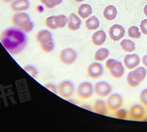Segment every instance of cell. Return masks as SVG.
<instances>
[{
    "label": "cell",
    "mask_w": 147,
    "mask_h": 132,
    "mask_svg": "<svg viewBox=\"0 0 147 132\" xmlns=\"http://www.w3.org/2000/svg\"><path fill=\"white\" fill-rule=\"evenodd\" d=\"M26 33L17 27H10L3 31L0 41L6 50L12 55L21 53L27 45Z\"/></svg>",
    "instance_id": "6da1fadb"
},
{
    "label": "cell",
    "mask_w": 147,
    "mask_h": 132,
    "mask_svg": "<svg viewBox=\"0 0 147 132\" xmlns=\"http://www.w3.org/2000/svg\"><path fill=\"white\" fill-rule=\"evenodd\" d=\"M10 21L14 27L18 28L25 33H30L34 27L29 15L25 12H15V14L12 15Z\"/></svg>",
    "instance_id": "7a4b0ae2"
},
{
    "label": "cell",
    "mask_w": 147,
    "mask_h": 132,
    "mask_svg": "<svg viewBox=\"0 0 147 132\" xmlns=\"http://www.w3.org/2000/svg\"><path fill=\"white\" fill-rule=\"evenodd\" d=\"M77 58V55L72 48H65L60 52L59 60L60 62L64 65L70 66L75 63Z\"/></svg>",
    "instance_id": "3957f363"
},
{
    "label": "cell",
    "mask_w": 147,
    "mask_h": 132,
    "mask_svg": "<svg viewBox=\"0 0 147 132\" xmlns=\"http://www.w3.org/2000/svg\"><path fill=\"white\" fill-rule=\"evenodd\" d=\"M57 93L64 99H69L74 93V85L68 80L61 81L57 88Z\"/></svg>",
    "instance_id": "277c9868"
},
{
    "label": "cell",
    "mask_w": 147,
    "mask_h": 132,
    "mask_svg": "<svg viewBox=\"0 0 147 132\" xmlns=\"http://www.w3.org/2000/svg\"><path fill=\"white\" fill-rule=\"evenodd\" d=\"M94 93L93 86L92 85L90 84V82H82L81 84H80V85L77 88V96L81 100H88L90 99V97L92 96Z\"/></svg>",
    "instance_id": "5b68a950"
},
{
    "label": "cell",
    "mask_w": 147,
    "mask_h": 132,
    "mask_svg": "<svg viewBox=\"0 0 147 132\" xmlns=\"http://www.w3.org/2000/svg\"><path fill=\"white\" fill-rule=\"evenodd\" d=\"M112 87L105 81H99L94 85V93L100 98H105L111 93Z\"/></svg>",
    "instance_id": "8992f818"
},
{
    "label": "cell",
    "mask_w": 147,
    "mask_h": 132,
    "mask_svg": "<svg viewBox=\"0 0 147 132\" xmlns=\"http://www.w3.org/2000/svg\"><path fill=\"white\" fill-rule=\"evenodd\" d=\"M123 105V99L118 93H113L109 96L107 101V107L110 111H117Z\"/></svg>",
    "instance_id": "52a82bcc"
},
{
    "label": "cell",
    "mask_w": 147,
    "mask_h": 132,
    "mask_svg": "<svg viewBox=\"0 0 147 132\" xmlns=\"http://www.w3.org/2000/svg\"><path fill=\"white\" fill-rule=\"evenodd\" d=\"M124 34H125V29L120 25H113L109 29V36L113 41H119L123 38Z\"/></svg>",
    "instance_id": "ba28073f"
},
{
    "label": "cell",
    "mask_w": 147,
    "mask_h": 132,
    "mask_svg": "<svg viewBox=\"0 0 147 132\" xmlns=\"http://www.w3.org/2000/svg\"><path fill=\"white\" fill-rule=\"evenodd\" d=\"M103 74V67L98 62L92 63L87 68V75L94 80L102 77Z\"/></svg>",
    "instance_id": "9c48e42d"
},
{
    "label": "cell",
    "mask_w": 147,
    "mask_h": 132,
    "mask_svg": "<svg viewBox=\"0 0 147 132\" xmlns=\"http://www.w3.org/2000/svg\"><path fill=\"white\" fill-rule=\"evenodd\" d=\"M30 6L28 0H13L9 3V9L13 12H24Z\"/></svg>",
    "instance_id": "30bf717a"
},
{
    "label": "cell",
    "mask_w": 147,
    "mask_h": 132,
    "mask_svg": "<svg viewBox=\"0 0 147 132\" xmlns=\"http://www.w3.org/2000/svg\"><path fill=\"white\" fill-rule=\"evenodd\" d=\"M140 63V59L138 55L131 54L126 55L123 59V64L127 70H134L138 67Z\"/></svg>",
    "instance_id": "8fae6325"
},
{
    "label": "cell",
    "mask_w": 147,
    "mask_h": 132,
    "mask_svg": "<svg viewBox=\"0 0 147 132\" xmlns=\"http://www.w3.org/2000/svg\"><path fill=\"white\" fill-rule=\"evenodd\" d=\"M81 26V20L75 14H70L68 17L67 27L71 31H76Z\"/></svg>",
    "instance_id": "7c38bea8"
},
{
    "label": "cell",
    "mask_w": 147,
    "mask_h": 132,
    "mask_svg": "<svg viewBox=\"0 0 147 132\" xmlns=\"http://www.w3.org/2000/svg\"><path fill=\"white\" fill-rule=\"evenodd\" d=\"M145 116L144 108L139 105H135L130 109V117L131 120H141Z\"/></svg>",
    "instance_id": "4fadbf2b"
},
{
    "label": "cell",
    "mask_w": 147,
    "mask_h": 132,
    "mask_svg": "<svg viewBox=\"0 0 147 132\" xmlns=\"http://www.w3.org/2000/svg\"><path fill=\"white\" fill-rule=\"evenodd\" d=\"M36 40L38 44H42L52 41L53 37H52V34L51 33V32H49L48 30L42 29L37 33L36 36Z\"/></svg>",
    "instance_id": "5bb4252c"
},
{
    "label": "cell",
    "mask_w": 147,
    "mask_h": 132,
    "mask_svg": "<svg viewBox=\"0 0 147 132\" xmlns=\"http://www.w3.org/2000/svg\"><path fill=\"white\" fill-rule=\"evenodd\" d=\"M109 74L111 77L115 79H120L122 78L124 74V67L123 66V63L120 61H117L113 67L109 70Z\"/></svg>",
    "instance_id": "9a60e30c"
},
{
    "label": "cell",
    "mask_w": 147,
    "mask_h": 132,
    "mask_svg": "<svg viewBox=\"0 0 147 132\" xmlns=\"http://www.w3.org/2000/svg\"><path fill=\"white\" fill-rule=\"evenodd\" d=\"M106 40V34L104 30H98L94 33L91 36V40L94 45L101 46L105 43Z\"/></svg>",
    "instance_id": "2e32d148"
},
{
    "label": "cell",
    "mask_w": 147,
    "mask_h": 132,
    "mask_svg": "<svg viewBox=\"0 0 147 132\" xmlns=\"http://www.w3.org/2000/svg\"><path fill=\"white\" fill-rule=\"evenodd\" d=\"M92 12H93L92 7L89 4H82L80 6L77 10L78 15L83 19L89 18L90 15L92 14Z\"/></svg>",
    "instance_id": "e0dca14e"
},
{
    "label": "cell",
    "mask_w": 147,
    "mask_h": 132,
    "mask_svg": "<svg viewBox=\"0 0 147 132\" xmlns=\"http://www.w3.org/2000/svg\"><path fill=\"white\" fill-rule=\"evenodd\" d=\"M103 16L104 18L108 20V21H113L117 16V10L114 6H106L103 11Z\"/></svg>",
    "instance_id": "ac0fdd59"
},
{
    "label": "cell",
    "mask_w": 147,
    "mask_h": 132,
    "mask_svg": "<svg viewBox=\"0 0 147 132\" xmlns=\"http://www.w3.org/2000/svg\"><path fill=\"white\" fill-rule=\"evenodd\" d=\"M146 70L145 69V67H142V66L137 67V68H135V70L132 71V75H133L134 78L139 83H141L144 81L145 78L146 77Z\"/></svg>",
    "instance_id": "d6986e66"
},
{
    "label": "cell",
    "mask_w": 147,
    "mask_h": 132,
    "mask_svg": "<svg viewBox=\"0 0 147 132\" xmlns=\"http://www.w3.org/2000/svg\"><path fill=\"white\" fill-rule=\"evenodd\" d=\"M94 111L100 115L107 114V105L103 100H97L94 105Z\"/></svg>",
    "instance_id": "ffe728a7"
},
{
    "label": "cell",
    "mask_w": 147,
    "mask_h": 132,
    "mask_svg": "<svg viewBox=\"0 0 147 132\" xmlns=\"http://www.w3.org/2000/svg\"><path fill=\"white\" fill-rule=\"evenodd\" d=\"M100 22L96 16H91L87 18L85 21V27L88 30H95L98 28Z\"/></svg>",
    "instance_id": "44dd1931"
},
{
    "label": "cell",
    "mask_w": 147,
    "mask_h": 132,
    "mask_svg": "<svg viewBox=\"0 0 147 132\" xmlns=\"http://www.w3.org/2000/svg\"><path fill=\"white\" fill-rule=\"evenodd\" d=\"M109 55V51L107 48H99L98 50L95 52L94 59L96 62H98V63L99 62H103L108 58Z\"/></svg>",
    "instance_id": "7402d4cb"
},
{
    "label": "cell",
    "mask_w": 147,
    "mask_h": 132,
    "mask_svg": "<svg viewBox=\"0 0 147 132\" xmlns=\"http://www.w3.org/2000/svg\"><path fill=\"white\" fill-rule=\"evenodd\" d=\"M120 47L122 50L127 53H131L135 50V44L132 40L128 39H125L120 42Z\"/></svg>",
    "instance_id": "603a6c76"
},
{
    "label": "cell",
    "mask_w": 147,
    "mask_h": 132,
    "mask_svg": "<svg viewBox=\"0 0 147 132\" xmlns=\"http://www.w3.org/2000/svg\"><path fill=\"white\" fill-rule=\"evenodd\" d=\"M54 21H55V24L57 25V29H62L67 25L68 18L65 15L59 14L55 16Z\"/></svg>",
    "instance_id": "cb8c5ba5"
},
{
    "label": "cell",
    "mask_w": 147,
    "mask_h": 132,
    "mask_svg": "<svg viewBox=\"0 0 147 132\" xmlns=\"http://www.w3.org/2000/svg\"><path fill=\"white\" fill-rule=\"evenodd\" d=\"M128 36L132 39H138L141 36V33L137 26H131L127 31Z\"/></svg>",
    "instance_id": "d4e9b609"
},
{
    "label": "cell",
    "mask_w": 147,
    "mask_h": 132,
    "mask_svg": "<svg viewBox=\"0 0 147 132\" xmlns=\"http://www.w3.org/2000/svg\"><path fill=\"white\" fill-rule=\"evenodd\" d=\"M39 2L43 6H45L48 9H52L53 7L60 4L62 0H39Z\"/></svg>",
    "instance_id": "484cf974"
},
{
    "label": "cell",
    "mask_w": 147,
    "mask_h": 132,
    "mask_svg": "<svg viewBox=\"0 0 147 132\" xmlns=\"http://www.w3.org/2000/svg\"><path fill=\"white\" fill-rule=\"evenodd\" d=\"M39 46H40V49L45 53H51L54 48V44L53 40L50 41V42L45 43V44H39Z\"/></svg>",
    "instance_id": "4316f807"
},
{
    "label": "cell",
    "mask_w": 147,
    "mask_h": 132,
    "mask_svg": "<svg viewBox=\"0 0 147 132\" xmlns=\"http://www.w3.org/2000/svg\"><path fill=\"white\" fill-rule=\"evenodd\" d=\"M127 82L131 88H136L138 87V85H140L139 82L135 80L134 77H133V75H132V71H131L130 73H128V75L127 76Z\"/></svg>",
    "instance_id": "83f0119b"
},
{
    "label": "cell",
    "mask_w": 147,
    "mask_h": 132,
    "mask_svg": "<svg viewBox=\"0 0 147 132\" xmlns=\"http://www.w3.org/2000/svg\"><path fill=\"white\" fill-rule=\"evenodd\" d=\"M54 18H55V16H51V17H49V18H47L46 19L45 25L46 27L47 28V29H49L55 30L57 29V25L55 24Z\"/></svg>",
    "instance_id": "f1b7e54d"
},
{
    "label": "cell",
    "mask_w": 147,
    "mask_h": 132,
    "mask_svg": "<svg viewBox=\"0 0 147 132\" xmlns=\"http://www.w3.org/2000/svg\"><path fill=\"white\" fill-rule=\"evenodd\" d=\"M24 70L28 75H30L32 78H36L38 71H37V70L35 66H32V65H28V66H24Z\"/></svg>",
    "instance_id": "f546056e"
},
{
    "label": "cell",
    "mask_w": 147,
    "mask_h": 132,
    "mask_svg": "<svg viewBox=\"0 0 147 132\" xmlns=\"http://www.w3.org/2000/svg\"><path fill=\"white\" fill-rule=\"evenodd\" d=\"M140 101L144 106L147 107V89H145L142 91L140 94Z\"/></svg>",
    "instance_id": "4dcf8cb0"
},
{
    "label": "cell",
    "mask_w": 147,
    "mask_h": 132,
    "mask_svg": "<svg viewBox=\"0 0 147 132\" xmlns=\"http://www.w3.org/2000/svg\"><path fill=\"white\" fill-rule=\"evenodd\" d=\"M116 117L118 119H121V120H124L127 117V111L125 109H118L117 110V114H116Z\"/></svg>",
    "instance_id": "1f68e13d"
},
{
    "label": "cell",
    "mask_w": 147,
    "mask_h": 132,
    "mask_svg": "<svg viewBox=\"0 0 147 132\" xmlns=\"http://www.w3.org/2000/svg\"><path fill=\"white\" fill-rule=\"evenodd\" d=\"M140 29L141 32L145 35H147V19H144L140 23Z\"/></svg>",
    "instance_id": "d6a6232c"
},
{
    "label": "cell",
    "mask_w": 147,
    "mask_h": 132,
    "mask_svg": "<svg viewBox=\"0 0 147 132\" xmlns=\"http://www.w3.org/2000/svg\"><path fill=\"white\" fill-rule=\"evenodd\" d=\"M117 60H114V59H109L106 61V63H105V66H106V68L109 70L110 69H112L113 66H114L115 64L117 63Z\"/></svg>",
    "instance_id": "836d02e7"
},
{
    "label": "cell",
    "mask_w": 147,
    "mask_h": 132,
    "mask_svg": "<svg viewBox=\"0 0 147 132\" xmlns=\"http://www.w3.org/2000/svg\"><path fill=\"white\" fill-rule=\"evenodd\" d=\"M45 87L46 88H47L48 90H50L52 92V93H57V87L54 85L53 84H47L45 85Z\"/></svg>",
    "instance_id": "e575fe53"
},
{
    "label": "cell",
    "mask_w": 147,
    "mask_h": 132,
    "mask_svg": "<svg viewBox=\"0 0 147 132\" xmlns=\"http://www.w3.org/2000/svg\"><path fill=\"white\" fill-rule=\"evenodd\" d=\"M142 64L145 67L147 68V55H145L144 56L142 57Z\"/></svg>",
    "instance_id": "d590c367"
},
{
    "label": "cell",
    "mask_w": 147,
    "mask_h": 132,
    "mask_svg": "<svg viewBox=\"0 0 147 132\" xmlns=\"http://www.w3.org/2000/svg\"><path fill=\"white\" fill-rule=\"evenodd\" d=\"M1 1L5 3H10L11 2H12L13 0H1Z\"/></svg>",
    "instance_id": "8d00e7d4"
},
{
    "label": "cell",
    "mask_w": 147,
    "mask_h": 132,
    "mask_svg": "<svg viewBox=\"0 0 147 132\" xmlns=\"http://www.w3.org/2000/svg\"><path fill=\"white\" fill-rule=\"evenodd\" d=\"M144 14L147 17V4L146 5V6H145V7H144Z\"/></svg>",
    "instance_id": "74e56055"
},
{
    "label": "cell",
    "mask_w": 147,
    "mask_h": 132,
    "mask_svg": "<svg viewBox=\"0 0 147 132\" xmlns=\"http://www.w3.org/2000/svg\"><path fill=\"white\" fill-rule=\"evenodd\" d=\"M83 107H84V108H87V109H89V110H91V108H89L88 106H83Z\"/></svg>",
    "instance_id": "f35d334b"
},
{
    "label": "cell",
    "mask_w": 147,
    "mask_h": 132,
    "mask_svg": "<svg viewBox=\"0 0 147 132\" xmlns=\"http://www.w3.org/2000/svg\"><path fill=\"white\" fill-rule=\"evenodd\" d=\"M75 2H77V3H80V2H83L84 0H74Z\"/></svg>",
    "instance_id": "ab89813d"
},
{
    "label": "cell",
    "mask_w": 147,
    "mask_h": 132,
    "mask_svg": "<svg viewBox=\"0 0 147 132\" xmlns=\"http://www.w3.org/2000/svg\"><path fill=\"white\" fill-rule=\"evenodd\" d=\"M145 1H147V0H145Z\"/></svg>",
    "instance_id": "60d3db41"
},
{
    "label": "cell",
    "mask_w": 147,
    "mask_h": 132,
    "mask_svg": "<svg viewBox=\"0 0 147 132\" xmlns=\"http://www.w3.org/2000/svg\"></svg>",
    "instance_id": "b9f144b4"
}]
</instances>
